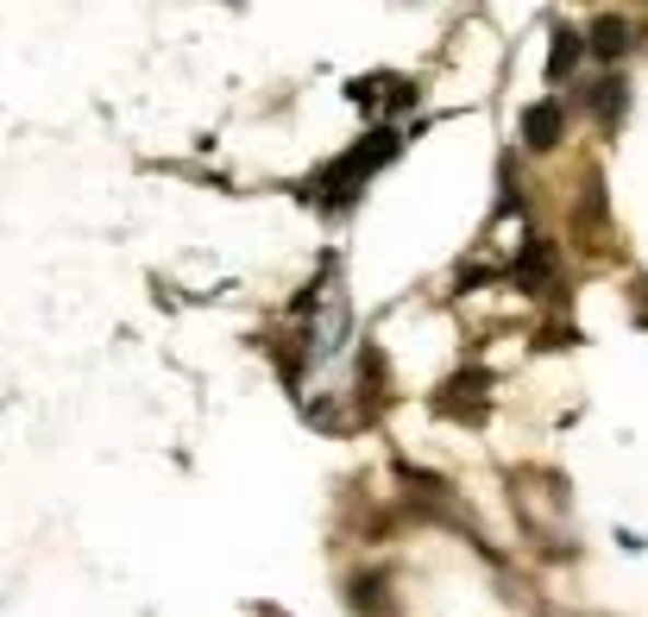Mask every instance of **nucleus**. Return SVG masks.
Here are the masks:
<instances>
[{"instance_id": "obj_1", "label": "nucleus", "mask_w": 648, "mask_h": 617, "mask_svg": "<svg viewBox=\"0 0 648 617\" xmlns=\"http://www.w3.org/2000/svg\"><path fill=\"white\" fill-rule=\"evenodd\" d=\"M629 45H636V32H629V20H617V13H604L599 26L586 32V51H592V57H604V63L629 57Z\"/></svg>"}, {"instance_id": "obj_4", "label": "nucleus", "mask_w": 648, "mask_h": 617, "mask_svg": "<svg viewBox=\"0 0 648 617\" xmlns=\"http://www.w3.org/2000/svg\"><path fill=\"white\" fill-rule=\"evenodd\" d=\"M574 57H579V38L574 32H560V38H554V57H548V77L560 82L567 70H574Z\"/></svg>"}, {"instance_id": "obj_3", "label": "nucleus", "mask_w": 648, "mask_h": 617, "mask_svg": "<svg viewBox=\"0 0 648 617\" xmlns=\"http://www.w3.org/2000/svg\"><path fill=\"white\" fill-rule=\"evenodd\" d=\"M592 114H599L604 127H617V114H624V82L617 77H604L599 89H592Z\"/></svg>"}, {"instance_id": "obj_5", "label": "nucleus", "mask_w": 648, "mask_h": 617, "mask_svg": "<svg viewBox=\"0 0 648 617\" xmlns=\"http://www.w3.org/2000/svg\"><path fill=\"white\" fill-rule=\"evenodd\" d=\"M636 315H643V322H648V283H643V303H636Z\"/></svg>"}, {"instance_id": "obj_2", "label": "nucleus", "mask_w": 648, "mask_h": 617, "mask_svg": "<svg viewBox=\"0 0 648 617\" xmlns=\"http://www.w3.org/2000/svg\"><path fill=\"white\" fill-rule=\"evenodd\" d=\"M554 139H560V107H554V102L529 107V114H523V145H535V152H548Z\"/></svg>"}]
</instances>
